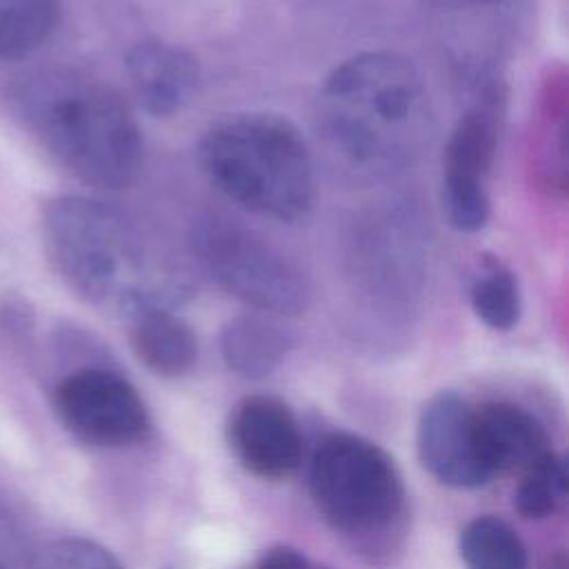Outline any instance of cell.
Wrapping results in <instances>:
<instances>
[{
	"label": "cell",
	"instance_id": "obj_5",
	"mask_svg": "<svg viewBox=\"0 0 569 569\" xmlns=\"http://www.w3.org/2000/svg\"><path fill=\"white\" fill-rule=\"evenodd\" d=\"M309 482L322 518L351 536L385 529L405 500L402 478L389 453L351 433H333L318 445Z\"/></svg>",
	"mask_w": 569,
	"mask_h": 569
},
{
	"label": "cell",
	"instance_id": "obj_20",
	"mask_svg": "<svg viewBox=\"0 0 569 569\" xmlns=\"http://www.w3.org/2000/svg\"><path fill=\"white\" fill-rule=\"evenodd\" d=\"M33 560L18 522L0 505V569H33Z\"/></svg>",
	"mask_w": 569,
	"mask_h": 569
},
{
	"label": "cell",
	"instance_id": "obj_3",
	"mask_svg": "<svg viewBox=\"0 0 569 569\" xmlns=\"http://www.w3.org/2000/svg\"><path fill=\"white\" fill-rule=\"evenodd\" d=\"M198 162L209 182L244 211L291 222L311 209L313 160L282 116L244 111L218 118L198 142Z\"/></svg>",
	"mask_w": 569,
	"mask_h": 569
},
{
	"label": "cell",
	"instance_id": "obj_6",
	"mask_svg": "<svg viewBox=\"0 0 569 569\" xmlns=\"http://www.w3.org/2000/svg\"><path fill=\"white\" fill-rule=\"evenodd\" d=\"M189 247L220 289L258 313L293 316L307 307L305 273L256 231L222 216H207L193 224Z\"/></svg>",
	"mask_w": 569,
	"mask_h": 569
},
{
	"label": "cell",
	"instance_id": "obj_16",
	"mask_svg": "<svg viewBox=\"0 0 569 569\" xmlns=\"http://www.w3.org/2000/svg\"><path fill=\"white\" fill-rule=\"evenodd\" d=\"M469 300L473 313L496 331H509L520 318V289L516 276L496 260H485L473 276Z\"/></svg>",
	"mask_w": 569,
	"mask_h": 569
},
{
	"label": "cell",
	"instance_id": "obj_14",
	"mask_svg": "<svg viewBox=\"0 0 569 569\" xmlns=\"http://www.w3.org/2000/svg\"><path fill=\"white\" fill-rule=\"evenodd\" d=\"M287 331L267 313L236 316L222 327L220 351L229 369L244 378L271 373L289 351Z\"/></svg>",
	"mask_w": 569,
	"mask_h": 569
},
{
	"label": "cell",
	"instance_id": "obj_9",
	"mask_svg": "<svg viewBox=\"0 0 569 569\" xmlns=\"http://www.w3.org/2000/svg\"><path fill=\"white\" fill-rule=\"evenodd\" d=\"M418 456L442 485L473 489L489 480L473 433V407L453 391L429 398L418 418Z\"/></svg>",
	"mask_w": 569,
	"mask_h": 569
},
{
	"label": "cell",
	"instance_id": "obj_23",
	"mask_svg": "<svg viewBox=\"0 0 569 569\" xmlns=\"http://www.w3.org/2000/svg\"><path fill=\"white\" fill-rule=\"evenodd\" d=\"M442 2H489V0H442Z\"/></svg>",
	"mask_w": 569,
	"mask_h": 569
},
{
	"label": "cell",
	"instance_id": "obj_7",
	"mask_svg": "<svg viewBox=\"0 0 569 569\" xmlns=\"http://www.w3.org/2000/svg\"><path fill=\"white\" fill-rule=\"evenodd\" d=\"M62 425L96 447H131L149 436L151 420L136 387L116 371L87 367L62 378L53 393Z\"/></svg>",
	"mask_w": 569,
	"mask_h": 569
},
{
	"label": "cell",
	"instance_id": "obj_2",
	"mask_svg": "<svg viewBox=\"0 0 569 569\" xmlns=\"http://www.w3.org/2000/svg\"><path fill=\"white\" fill-rule=\"evenodd\" d=\"M9 104L33 140L78 180L122 189L142 167V136L129 104L107 84L69 71L27 78Z\"/></svg>",
	"mask_w": 569,
	"mask_h": 569
},
{
	"label": "cell",
	"instance_id": "obj_19",
	"mask_svg": "<svg viewBox=\"0 0 569 569\" xmlns=\"http://www.w3.org/2000/svg\"><path fill=\"white\" fill-rule=\"evenodd\" d=\"M33 569H122V565L89 538H60L36 556Z\"/></svg>",
	"mask_w": 569,
	"mask_h": 569
},
{
	"label": "cell",
	"instance_id": "obj_11",
	"mask_svg": "<svg viewBox=\"0 0 569 569\" xmlns=\"http://www.w3.org/2000/svg\"><path fill=\"white\" fill-rule=\"evenodd\" d=\"M473 433L489 478L496 473H522L551 451L545 427L533 413L513 402L493 400L473 407Z\"/></svg>",
	"mask_w": 569,
	"mask_h": 569
},
{
	"label": "cell",
	"instance_id": "obj_22",
	"mask_svg": "<svg viewBox=\"0 0 569 569\" xmlns=\"http://www.w3.org/2000/svg\"><path fill=\"white\" fill-rule=\"evenodd\" d=\"M549 569H567V562H565V558L562 556H558L553 562H551V567Z\"/></svg>",
	"mask_w": 569,
	"mask_h": 569
},
{
	"label": "cell",
	"instance_id": "obj_1",
	"mask_svg": "<svg viewBox=\"0 0 569 569\" xmlns=\"http://www.w3.org/2000/svg\"><path fill=\"white\" fill-rule=\"evenodd\" d=\"M318 104L329 142L371 171L411 164L433 133L425 80L398 53L369 51L345 60L325 80Z\"/></svg>",
	"mask_w": 569,
	"mask_h": 569
},
{
	"label": "cell",
	"instance_id": "obj_15",
	"mask_svg": "<svg viewBox=\"0 0 569 569\" xmlns=\"http://www.w3.org/2000/svg\"><path fill=\"white\" fill-rule=\"evenodd\" d=\"M460 556L467 569H529L520 536L496 516H478L465 525Z\"/></svg>",
	"mask_w": 569,
	"mask_h": 569
},
{
	"label": "cell",
	"instance_id": "obj_8",
	"mask_svg": "<svg viewBox=\"0 0 569 569\" xmlns=\"http://www.w3.org/2000/svg\"><path fill=\"white\" fill-rule=\"evenodd\" d=\"M496 140L493 107L476 104L460 116L447 142L442 198L451 224L460 231H478L489 218V171Z\"/></svg>",
	"mask_w": 569,
	"mask_h": 569
},
{
	"label": "cell",
	"instance_id": "obj_21",
	"mask_svg": "<svg viewBox=\"0 0 569 569\" xmlns=\"http://www.w3.org/2000/svg\"><path fill=\"white\" fill-rule=\"evenodd\" d=\"M247 569H322L311 562L302 551L291 547H271L267 549L251 567Z\"/></svg>",
	"mask_w": 569,
	"mask_h": 569
},
{
	"label": "cell",
	"instance_id": "obj_17",
	"mask_svg": "<svg viewBox=\"0 0 569 569\" xmlns=\"http://www.w3.org/2000/svg\"><path fill=\"white\" fill-rule=\"evenodd\" d=\"M58 0H0V58L33 51L53 29Z\"/></svg>",
	"mask_w": 569,
	"mask_h": 569
},
{
	"label": "cell",
	"instance_id": "obj_12",
	"mask_svg": "<svg viewBox=\"0 0 569 569\" xmlns=\"http://www.w3.org/2000/svg\"><path fill=\"white\" fill-rule=\"evenodd\" d=\"M127 76L138 104L158 118L180 111L198 87L196 60L162 40L136 44L127 56Z\"/></svg>",
	"mask_w": 569,
	"mask_h": 569
},
{
	"label": "cell",
	"instance_id": "obj_4",
	"mask_svg": "<svg viewBox=\"0 0 569 569\" xmlns=\"http://www.w3.org/2000/svg\"><path fill=\"white\" fill-rule=\"evenodd\" d=\"M42 233L56 271L82 300L118 307L127 316L147 305L169 307L144 284L138 238L111 207L60 196L44 209Z\"/></svg>",
	"mask_w": 569,
	"mask_h": 569
},
{
	"label": "cell",
	"instance_id": "obj_18",
	"mask_svg": "<svg viewBox=\"0 0 569 569\" xmlns=\"http://www.w3.org/2000/svg\"><path fill=\"white\" fill-rule=\"evenodd\" d=\"M567 487L569 473L565 458L556 451H547L527 471H522V480L513 496V507L522 518L529 520L549 518L562 507Z\"/></svg>",
	"mask_w": 569,
	"mask_h": 569
},
{
	"label": "cell",
	"instance_id": "obj_13",
	"mask_svg": "<svg viewBox=\"0 0 569 569\" xmlns=\"http://www.w3.org/2000/svg\"><path fill=\"white\" fill-rule=\"evenodd\" d=\"M131 345L140 362L158 376L187 373L198 358L193 329L164 305H147L129 313Z\"/></svg>",
	"mask_w": 569,
	"mask_h": 569
},
{
	"label": "cell",
	"instance_id": "obj_10",
	"mask_svg": "<svg viewBox=\"0 0 569 569\" xmlns=\"http://www.w3.org/2000/svg\"><path fill=\"white\" fill-rule=\"evenodd\" d=\"M229 445L240 465L258 478L282 480L302 460V433L287 402L276 396H247L229 418Z\"/></svg>",
	"mask_w": 569,
	"mask_h": 569
}]
</instances>
